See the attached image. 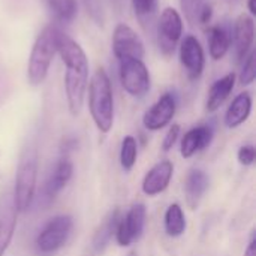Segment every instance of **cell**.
Here are the masks:
<instances>
[{
    "label": "cell",
    "mask_w": 256,
    "mask_h": 256,
    "mask_svg": "<svg viewBox=\"0 0 256 256\" xmlns=\"http://www.w3.org/2000/svg\"><path fill=\"white\" fill-rule=\"evenodd\" d=\"M178 135H180V126H178V124H172V126L168 129V132H166V135H165V138H164V142H162L164 152H170V150L174 147V144H176L177 140H178Z\"/></svg>",
    "instance_id": "83f0119b"
},
{
    "label": "cell",
    "mask_w": 256,
    "mask_h": 256,
    "mask_svg": "<svg viewBox=\"0 0 256 256\" xmlns=\"http://www.w3.org/2000/svg\"><path fill=\"white\" fill-rule=\"evenodd\" d=\"M232 45L231 30L222 24H216L210 28L208 34V52L213 60H222Z\"/></svg>",
    "instance_id": "ffe728a7"
},
{
    "label": "cell",
    "mask_w": 256,
    "mask_h": 256,
    "mask_svg": "<svg viewBox=\"0 0 256 256\" xmlns=\"http://www.w3.org/2000/svg\"><path fill=\"white\" fill-rule=\"evenodd\" d=\"M256 0H248V9H249V14L250 16H255L256 15Z\"/></svg>",
    "instance_id": "4dcf8cb0"
},
{
    "label": "cell",
    "mask_w": 256,
    "mask_h": 256,
    "mask_svg": "<svg viewBox=\"0 0 256 256\" xmlns=\"http://www.w3.org/2000/svg\"><path fill=\"white\" fill-rule=\"evenodd\" d=\"M146 218H147L146 206L142 202H136L130 207L126 216L118 219L114 234L118 246L128 248L142 236L146 226Z\"/></svg>",
    "instance_id": "ba28073f"
},
{
    "label": "cell",
    "mask_w": 256,
    "mask_h": 256,
    "mask_svg": "<svg viewBox=\"0 0 256 256\" xmlns=\"http://www.w3.org/2000/svg\"><path fill=\"white\" fill-rule=\"evenodd\" d=\"M256 78V68H255V51L252 50L243 60L242 72L238 75L240 84L242 86H250Z\"/></svg>",
    "instance_id": "d4e9b609"
},
{
    "label": "cell",
    "mask_w": 256,
    "mask_h": 256,
    "mask_svg": "<svg viewBox=\"0 0 256 256\" xmlns=\"http://www.w3.org/2000/svg\"><path fill=\"white\" fill-rule=\"evenodd\" d=\"M178 57L189 80L195 81L202 75L206 68V52L201 42L194 34H188L180 40Z\"/></svg>",
    "instance_id": "30bf717a"
},
{
    "label": "cell",
    "mask_w": 256,
    "mask_h": 256,
    "mask_svg": "<svg viewBox=\"0 0 256 256\" xmlns=\"http://www.w3.org/2000/svg\"><path fill=\"white\" fill-rule=\"evenodd\" d=\"M52 14L62 22H70L78 10L76 0H45Z\"/></svg>",
    "instance_id": "603a6c76"
},
{
    "label": "cell",
    "mask_w": 256,
    "mask_h": 256,
    "mask_svg": "<svg viewBox=\"0 0 256 256\" xmlns=\"http://www.w3.org/2000/svg\"><path fill=\"white\" fill-rule=\"evenodd\" d=\"M138 158V144L136 140L132 135H128L122 141V148H120V165L122 168L129 172L135 166Z\"/></svg>",
    "instance_id": "cb8c5ba5"
},
{
    "label": "cell",
    "mask_w": 256,
    "mask_h": 256,
    "mask_svg": "<svg viewBox=\"0 0 256 256\" xmlns=\"http://www.w3.org/2000/svg\"><path fill=\"white\" fill-rule=\"evenodd\" d=\"M213 129L210 126H196L188 130L182 140L180 153L184 159H190L198 152H202L212 144Z\"/></svg>",
    "instance_id": "9a60e30c"
},
{
    "label": "cell",
    "mask_w": 256,
    "mask_h": 256,
    "mask_svg": "<svg viewBox=\"0 0 256 256\" xmlns=\"http://www.w3.org/2000/svg\"><path fill=\"white\" fill-rule=\"evenodd\" d=\"M128 256H138V255H136V252H130Z\"/></svg>",
    "instance_id": "1f68e13d"
},
{
    "label": "cell",
    "mask_w": 256,
    "mask_h": 256,
    "mask_svg": "<svg viewBox=\"0 0 256 256\" xmlns=\"http://www.w3.org/2000/svg\"><path fill=\"white\" fill-rule=\"evenodd\" d=\"M72 174H74V165H72L70 159L66 156L58 159L51 176L48 177V180L45 183V190H44L45 196L48 200H54L66 188V184L70 182Z\"/></svg>",
    "instance_id": "2e32d148"
},
{
    "label": "cell",
    "mask_w": 256,
    "mask_h": 256,
    "mask_svg": "<svg viewBox=\"0 0 256 256\" xmlns=\"http://www.w3.org/2000/svg\"><path fill=\"white\" fill-rule=\"evenodd\" d=\"M56 51L60 56L64 72V92L68 108L72 116H78L82 110L87 86H88V58L82 46L69 34L56 28Z\"/></svg>",
    "instance_id": "6da1fadb"
},
{
    "label": "cell",
    "mask_w": 256,
    "mask_h": 256,
    "mask_svg": "<svg viewBox=\"0 0 256 256\" xmlns=\"http://www.w3.org/2000/svg\"><path fill=\"white\" fill-rule=\"evenodd\" d=\"M18 212L14 204L12 194L4 192L0 195V256H4L16 226Z\"/></svg>",
    "instance_id": "4fadbf2b"
},
{
    "label": "cell",
    "mask_w": 256,
    "mask_h": 256,
    "mask_svg": "<svg viewBox=\"0 0 256 256\" xmlns=\"http://www.w3.org/2000/svg\"><path fill=\"white\" fill-rule=\"evenodd\" d=\"M90 116L100 134H108L114 124V96L110 76L104 68H98L87 86Z\"/></svg>",
    "instance_id": "7a4b0ae2"
},
{
    "label": "cell",
    "mask_w": 256,
    "mask_h": 256,
    "mask_svg": "<svg viewBox=\"0 0 256 256\" xmlns=\"http://www.w3.org/2000/svg\"><path fill=\"white\" fill-rule=\"evenodd\" d=\"M130 2H132V8H134L135 15L141 21L152 18L156 8H158V0H130Z\"/></svg>",
    "instance_id": "484cf974"
},
{
    "label": "cell",
    "mask_w": 256,
    "mask_h": 256,
    "mask_svg": "<svg viewBox=\"0 0 256 256\" xmlns=\"http://www.w3.org/2000/svg\"><path fill=\"white\" fill-rule=\"evenodd\" d=\"M174 165L170 160H160L158 162L152 170L147 171L144 180H142V192L147 196H156L162 194L172 178Z\"/></svg>",
    "instance_id": "5bb4252c"
},
{
    "label": "cell",
    "mask_w": 256,
    "mask_h": 256,
    "mask_svg": "<svg viewBox=\"0 0 256 256\" xmlns=\"http://www.w3.org/2000/svg\"><path fill=\"white\" fill-rule=\"evenodd\" d=\"M236 80H237V75L234 72H230L212 84L208 90L207 102H206V108L208 112L218 111L225 104V100L230 98V94L232 93L236 87Z\"/></svg>",
    "instance_id": "e0dca14e"
},
{
    "label": "cell",
    "mask_w": 256,
    "mask_h": 256,
    "mask_svg": "<svg viewBox=\"0 0 256 256\" xmlns=\"http://www.w3.org/2000/svg\"><path fill=\"white\" fill-rule=\"evenodd\" d=\"M208 189V177L201 170H192L186 178L184 194H186V204L195 210L202 200L204 194Z\"/></svg>",
    "instance_id": "d6986e66"
},
{
    "label": "cell",
    "mask_w": 256,
    "mask_h": 256,
    "mask_svg": "<svg viewBox=\"0 0 256 256\" xmlns=\"http://www.w3.org/2000/svg\"><path fill=\"white\" fill-rule=\"evenodd\" d=\"M165 232L168 237H180L186 231V219L180 204H171L165 212L164 219Z\"/></svg>",
    "instance_id": "7402d4cb"
},
{
    "label": "cell",
    "mask_w": 256,
    "mask_h": 256,
    "mask_svg": "<svg viewBox=\"0 0 256 256\" xmlns=\"http://www.w3.org/2000/svg\"><path fill=\"white\" fill-rule=\"evenodd\" d=\"M232 46L236 51L237 62H243L244 57L252 51L254 39H255V21L254 16L248 14H240L234 21L232 33Z\"/></svg>",
    "instance_id": "7c38bea8"
},
{
    "label": "cell",
    "mask_w": 256,
    "mask_h": 256,
    "mask_svg": "<svg viewBox=\"0 0 256 256\" xmlns=\"http://www.w3.org/2000/svg\"><path fill=\"white\" fill-rule=\"evenodd\" d=\"M118 219H120V210H114L108 214V218L100 224L99 230L96 231L94 234V238H93V249L94 252H102L110 240L112 238V236L116 234V228H117V224H118Z\"/></svg>",
    "instance_id": "44dd1931"
},
{
    "label": "cell",
    "mask_w": 256,
    "mask_h": 256,
    "mask_svg": "<svg viewBox=\"0 0 256 256\" xmlns=\"http://www.w3.org/2000/svg\"><path fill=\"white\" fill-rule=\"evenodd\" d=\"M56 26H46L34 39L27 63V80L32 86H40L50 70L56 51Z\"/></svg>",
    "instance_id": "3957f363"
},
{
    "label": "cell",
    "mask_w": 256,
    "mask_h": 256,
    "mask_svg": "<svg viewBox=\"0 0 256 256\" xmlns=\"http://www.w3.org/2000/svg\"><path fill=\"white\" fill-rule=\"evenodd\" d=\"M36 180L38 153L34 148H30L21 156L15 174V188L12 192V198L18 213H22L30 207L36 190Z\"/></svg>",
    "instance_id": "277c9868"
},
{
    "label": "cell",
    "mask_w": 256,
    "mask_h": 256,
    "mask_svg": "<svg viewBox=\"0 0 256 256\" xmlns=\"http://www.w3.org/2000/svg\"><path fill=\"white\" fill-rule=\"evenodd\" d=\"M177 111V100L172 93H164L142 116V124L147 130H160L168 126Z\"/></svg>",
    "instance_id": "8fae6325"
},
{
    "label": "cell",
    "mask_w": 256,
    "mask_h": 256,
    "mask_svg": "<svg viewBox=\"0 0 256 256\" xmlns=\"http://www.w3.org/2000/svg\"><path fill=\"white\" fill-rule=\"evenodd\" d=\"M244 256H256L255 234H252V237H250V242H249V244H248V248H246V250H244Z\"/></svg>",
    "instance_id": "f546056e"
},
{
    "label": "cell",
    "mask_w": 256,
    "mask_h": 256,
    "mask_svg": "<svg viewBox=\"0 0 256 256\" xmlns=\"http://www.w3.org/2000/svg\"><path fill=\"white\" fill-rule=\"evenodd\" d=\"M212 16H213V8L210 3H202L198 9V14H196V18L201 24H208L212 21Z\"/></svg>",
    "instance_id": "f1b7e54d"
},
{
    "label": "cell",
    "mask_w": 256,
    "mask_h": 256,
    "mask_svg": "<svg viewBox=\"0 0 256 256\" xmlns=\"http://www.w3.org/2000/svg\"><path fill=\"white\" fill-rule=\"evenodd\" d=\"M237 158H238V162L244 166H250L254 165L256 158V150L254 146L248 144V146H243L240 147L238 153H237Z\"/></svg>",
    "instance_id": "4316f807"
},
{
    "label": "cell",
    "mask_w": 256,
    "mask_h": 256,
    "mask_svg": "<svg viewBox=\"0 0 256 256\" xmlns=\"http://www.w3.org/2000/svg\"><path fill=\"white\" fill-rule=\"evenodd\" d=\"M252 104L254 102L249 92H242L240 94H237L225 112V126L228 129H236L242 126L252 112Z\"/></svg>",
    "instance_id": "ac0fdd59"
},
{
    "label": "cell",
    "mask_w": 256,
    "mask_h": 256,
    "mask_svg": "<svg viewBox=\"0 0 256 256\" xmlns=\"http://www.w3.org/2000/svg\"><path fill=\"white\" fill-rule=\"evenodd\" d=\"M74 220L68 214L50 219L36 237V249L40 255H52L60 250L70 237Z\"/></svg>",
    "instance_id": "8992f818"
},
{
    "label": "cell",
    "mask_w": 256,
    "mask_h": 256,
    "mask_svg": "<svg viewBox=\"0 0 256 256\" xmlns=\"http://www.w3.org/2000/svg\"><path fill=\"white\" fill-rule=\"evenodd\" d=\"M112 52L117 60L122 58H144L146 48L141 36L128 24L120 22L112 33Z\"/></svg>",
    "instance_id": "9c48e42d"
},
{
    "label": "cell",
    "mask_w": 256,
    "mask_h": 256,
    "mask_svg": "<svg viewBox=\"0 0 256 256\" xmlns=\"http://www.w3.org/2000/svg\"><path fill=\"white\" fill-rule=\"evenodd\" d=\"M118 62V78L123 90L132 98H144L152 87L148 68L142 58H122Z\"/></svg>",
    "instance_id": "5b68a950"
},
{
    "label": "cell",
    "mask_w": 256,
    "mask_h": 256,
    "mask_svg": "<svg viewBox=\"0 0 256 256\" xmlns=\"http://www.w3.org/2000/svg\"><path fill=\"white\" fill-rule=\"evenodd\" d=\"M183 36V18L176 8H165L158 21V44L165 56H171Z\"/></svg>",
    "instance_id": "52a82bcc"
}]
</instances>
